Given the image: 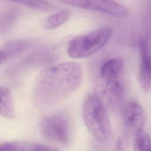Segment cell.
<instances>
[{
    "label": "cell",
    "mask_w": 151,
    "mask_h": 151,
    "mask_svg": "<svg viewBox=\"0 0 151 151\" xmlns=\"http://www.w3.org/2000/svg\"><path fill=\"white\" fill-rule=\"evenodd\" d=\"M83 71L76 62H66L48 68L37 77L32 100L40 109L52 107L64 100L81 83Z\"/></svg>",
    "instance_id": "obj_1"
},
{
    "label": "cell",
    "mask_w": 151,
    "mask_h": 151,
    "mask_svg": "<svg viewBox=\"0 0 151 151\" xmlns=\"http://www.w3.org/2000/svg\"><path fill=\"white\" fill-rule=\"evenodd\" d=\"M124 70V61L120 57L111 58L100 67L97 77V96L105 106L115 109L122 103L125 90Z\"/></svg>",
    "instance_id": "obj_2"
},
{
    "label": "cell",
    "mask_w": 151,
    "mask_h": 151,
    "mask_svg": "<svg viewBox=\"0 0 151 151\" xmlns=\"http://www.w3.org/2000/svg\"><path fill=\"white\" fill-rule=\"evenodd\" d=\"M84 123L94 138L103 143L112 138L113 130L106 106L97 94H89L85 99L82 109Z\"/></svg>",
    "instance_id": "obj_3"
},
{
    "label": "cell",
    "mask_w": 151,
    "mask_h": 151,
    "mask_svg": "<svg viewBox=\"0 0 151 151\" xmlns=\"http://www.w3.org/2000/svg\"><path fill=\"white\" fill-rule=\"evenodd\" d=\"M113 29L104 26L73 38L67 46L68 55L73 58L88 57L100 50L109 41Z\"/></svg>",
    "instance_id": "obj_4"
},
{
    "label": "cell",
    "mask_w": 151,
    "mask_h": 151,
    "mask_svg": "<svg viewBox=\"0 0 151 151\" xmlns=\"http://www.w3.org/2000/svg\"><path fill=\"white\" fill-rule=\"evenodd\" d=\"M40 130L42 136L50 142L63 146L71 143L72 122L65 113L58 112L43 117L40 123Z\"/></svg>",
    "instance_id": "obj_5"
},
{
    "label": "cell",
    "mask_w": 151,
    "mask_h": 151,
    "mask_svg": "<svg viewBox=\"0 0 151 151\" xmlns=\"http://www.w3.org/2000/svg\"><path fill=\"white\" fill-rule=\"evenodd\" d=\"M62 3L87 10L99 12L118 18L130 16L129 9L113 0H57Z\"/></svg>",
    "instance_id": "obj_6"
},
{
    "label": "cell",
    "mask_w": 151,
    "mask_h": 151,
    "mask_svg": "<svg viewBox=\"0 0 151 151\" xmlns=\"http://www.w3.org/2000/svg\"><path fill=\"white\" fill-rule=\"evenodd\" d=\"M123 127L127 137L134 136L143 130L146 114L143 107L137 102H131L126 107L122 116Z\"/></svg>",
    "instance_id": "obj_7"
},
{
    "label": "cell",
    "mask_w": 151,
    "mask_h": 151,
    "mask_svg": "<svg viewBox=\"0 0 151 151\" xmlns=\"http://www.w3.org/2000/svg\"><path fill=\"white\" fill-rule=\"evenodd\" d=\"M140 63L139 79L142 90L148 92L151 87V46L149 40L141 38L139 41Z\"/></svg>",
    "instance_id": "obj_8"
},
{
    "label": "cell",
    "mask_w": 151,
    "mask_h": 151,
    "mask_svg": "<svg viewBox=\"0 0 151 151\" xmlns=\"http://www.w3.org/2000/svg\"><path fill=\"white\" fill-rule=\"evenodd\" d=\"M28 42L23 40L8 42L0 48V65L22 52L27 47Z\"/></svg>",
    "instance_id": "obj_9"
},
{
    "label": "cell",
    "mask_w": 151,
    "mask_h": 151,
    "mask_svg": "<svg viewBox=\"0 0 151 151\" xmlns=\"http://www.w3.org/2000/svg\"><path fill=\"white\" fill-rule=\"evenodd\" d=\"M0 116L13 119L15 116L13 99L9 89L0 86Z\"/></svg>",
    "instance_id": "obj_10"
},
{
    "label": "cell",
    "mask_w": 151,
    "mask_h": 151,
    "mask_svg": "<svg viewBox=\"0 0 151 151\" xmlns=\"http://www.w3.org/2000/svg\"><path fill=\"white\" fill-rule=\"evenodd\" d=\"M18 10L10 7L0 13V35L7 32L14 25L18 17Z\"/></svg>",
    "instance_id": "obj_11"
},
{
    "label": "cell",
    "mask_w": 151,
    "mask_h": 151,
    "mask_svg": "<svg viewBox=\"0 0 151 151\" xmlns=\"http://www.w3.org/2000/svg\"><path fill=\"white\" fill-rule=\"evenodd\" d=\"M70 17V12L69 11H60L48 17L44 22V27L47 29L56 28L65 23Z\"/></svg>",
    "instance_id": "obj_12"
},
{
    "label": "cell",
    "mask_w": 151,
    "mask_h": 151,
    "mask_svg": "<svg viewBox=\"0 0 151 151\" xmlns=\"http://www.w3.org/2000/svg\"><path fill=\"white\" fill-rule=\"evenodd\" d=\"M42 11H52L56 6L47 0H7Z\"/></svg>",
    "instance_id": "obj_13"
},
{
    "label": "cell",
    "mask_w": 151,
    "mask_h": 151,
    "mask_svg": "<svg viewBox=\"0 0 151 151\" xmlns=\"http://www.w3.org/2000/svg\"><path fill=\"white\" fill-rule=\"evenodd\" d=\"M133 151H151V138L143 130L134 136Z\"/></svg>",
    "instance_id": "obj_14"
},
{
    "label": "cell",
    "mask_w": 151,
    "mask_h": 151,
    "mask_svg": "<svg viewBox=\"0 0 151 151\" xmlns=\"http://www.w3.org/2000/svg\"><path fill=\"white\" fill-rule=\"evenodd\" d=\"M0 151H25V145L19 142H6L0 145Z\"/></svg>",
    "instance_id": "obj_15"
},
{
    "label": "cell",
    "mask_w": 151,
    "mask_h": 151,
    "mask_svg": "<svg viewBox=\"0 0 151 151\" xmlns=\"http://www.w3.org/2000/svg\"><path fill=\"white\" fill-rule=\"evenodd\" d=\"M29 151H60L58 149L50 146L36 144L31 146Z\"/></svg>",
    "instance_id": "obj_16"
},
{
    "label": "cell",
    "mask_w": 151,
    "mask_h": 151,
    "mask_svg": "<svg viewBox=\"0 0 151 151\" xmlns=\"http://www.w3.org/2000/svg\"><path fill=\"white\" fill-rule=\"evenodd\" d=\"M126 143L125 138L120 137L118 139L116 143V150L117 151H126Z\"/></svg>",
    "instance_id": "obj_17"
}]
</instances>
